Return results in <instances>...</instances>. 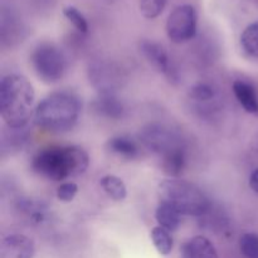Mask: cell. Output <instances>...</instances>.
I'll return each instance as SVG.
<instances>
[{"instance_id": "d6986e66", "label": "cell", "mask_w": 258, "mask_h": 258, "mask_svg": "<svg viewBox=\"0 0 258 258\" xmlns=\"http://www.w3.org/2000/svg\"><path fill=\"white\" fill-rule=\"evenodd\" d=\"M171 232L166 231L165 228L160 226H156L151 229L150 238L153 242L154 247L156 248L159 254L161 256H169L173 251L174 241L171 237Z\"/></svg>"}, {"instance_id": "52a82bcc", "label": "cell", "mask_w": 258, "mask_h": 258, "mask_svg": "<svg viewBox=\"0 0 258 258\" xmlns=\"http://www.w3.org/2000/svg\"><path fill=\"white\" fill-rule=\"evenodd\" d=\"M197 12L193 5L183 4L176 7L166 20V34L176 44L186 43L196 37Z\"/></svg>"}, {"instance_id": "4fadbf2b", "label": "cell", "mask_w": 258, "mask_h": 258, "mask_svg": "<svg viewBox=\"0 0 258 258\" xmlns=\"http://www.w3.org/2000/svg\"><path fill=\"white\" fill-rule=\"evenodd\" d=\"M106 148L110 153L120 156L122 159H135L139 154V148L135 141L128 136H115L111 138L106 144Z\"/></svg>"}, {"instance_id": "3957f363", "label": "cell", "mask_w": 258, "mask_h": 258, "mask_svg": "<svg viewBox=\"0 0 258 258\" xmlns=\"http://www.w3.org/2000/svg\"><path fill=\"white\" fill-rule=\"evenodd\" d=\"M81 113V103L76 96L57 92L43 98L34 110L38 127L50 133H66L75 127Z\"/></svg>"}, {"instance_id": "e0dca14e", "label": "cell", "mask_w": 258, "mask_h": 258, "mask_svg": "<svg viewBox=\"0 0 258 258\" xmlns=\"http://www.w3.org/2000/svg\"><path fill=\"white\" fill-rule=\"evenodd\" d=\"M161 168L164 173L169 176L180 175L185 168V149H178L173 153L161 158Z\"/></svg>"}, {"instance_id": "4316f807", "label": "cell", "mask_w": 258, "mask_h": 258, "mask_svg": "<svg viewBox=\"0 0 258 258\" xmlns=\"http://www.w3.org/2000/svg\"><path fill=\"white\" fill-rule=\"evenodd\" d=\"M257 148H258V139H257Z\"/></svg>"}, {"instance_id": "484cf974", "label": "cell", "mask_w": 258, "mask_h": 258, "mask_svg": "<svg viewBox=\"0 0 258 258\" xmlns=\"http://www.w3.org/2000/svg\"><path fill=\"white\" fill-rule=\"evenodd\" d=\"M249 188L258 194V168L253 173L251 174V178H249Z\"/></svg>"}, {"instance_id": "ac0fdd59", "label": "cell", "mask_w": 258, "mask_h": 258, "mask_svg": "<svg viewBox=\"0 0 258 258\" xmlns=\"http://www.w3.org/2000/svg\"><path fill=\"white\" fill-rule=\"evenodd\" d=\"M101 188L111 199L121 202L127 197V188L121 178L116 175H105L100 181Z\"/></svg>"}, {"instance_id": "6da1fadb", "label": "cell", "mask_w": 258, "mask_h": 258, "mask_svg": "<svg viewBox=\"0 0 258 258\" xmlns=\"http://www.w3.org/2000/svg\"><path fill=\"white\" fill-rule=\"evenodd\" d=\"M90 156L80 146H55L39 151L32 160V169L42 178L62 181L86 173Z\"/></svg>"}, {"instance_id": "30bf717a", "label": "cell", "mask_w": 258, "mask_h": 258, "mask_svg": "<svg viewBox=\"0 0 258 258\" xmlns=\"http://www.w3.org/2000/svg\"><path fill=\"white\" fill-rule=\"evenodd\" d=\"M92 110L96 115L108 120H121L125 113L122 102L113 93H100L92 102Z\"/></svg>"}, {"instance_id": "7c38bea8", "label": "cell", "mask_w": 258, "mask_h": 258, "mask_svg": "<svg viewBox=\"0 0 258 258\" xmlns=\"http://www.w3.org/2000/svg\"><path fill=\"white\" fill-rule=\"evenodd\" d=\"M232 88H233L237 101L246 112L252 113V115L258 113V92L254 86L246 81L237 80L233 82Z\"/></svg>"}, {"instance_id": "ba28073f", "label": "cell", "mask_w": 258, "mask_h": 258, "mask_svg": "<svg viewBox=\"0 0 258 258\" xmlns=\"http://www.w3.org/2000/svg\"><path fill=\"white\" fill-rule=\"evenodd\" d=\"M139 52L145 58L146 62L153 66L158 72L163 73L170 81L178 80L176 70L174 68L170 57L163 45L153 40L144 39L139 43Z\"/></svg>"}, {"instance_id": "ffe728a7", "label": "cell", "mask_w": 258, "mask_h": 258, "mask_svg": "<svg viewBox=\"0 0 258 258\" xmlns=\"http://www.w3.org/2000/svg\"><path fill=\"white\" fill-rule=\"evenodd\" d=\"M241 45L249 57L258 59V20L244 28L241 35Z\"/></svg>"}, {"instance_id": "2e32d148", "label": "cell", "mask_w": 258, "mask_h": 258, "mask_svg": "<svg viewBox=\"0 0 258 258\" xmlns=\"http://www.w3.org/2000/svg\"><path fill=\"white\" fill-rule=\"evenodd\" d=\"M27 140H28L27 127H22V128L8 127L7 130L3 131L2 134L3 153L9 151V153L12 154L13 151L22 150L23 146H24L25 143H27Z\"/></svg>"}, {"instance_id": "9c48e42d", "label": "cell", "mask_w": 258, "mask_h": 258, "mask_svg": "<svg viewBox=\"0 0 258 258\" xmlns=\"http://www.w3.org/2000/svg\"><path fill=\"white\" fill-rule=\"evenodd\" d=\"M35 244L24 234H9L0 243V258H34Z\"/></svg>"}, {"instance_id": "5bb4252c", "label": "cell", "mask_w": 258, "mask_h": 258, "mask_svg": "<svg viewBox=\"0 0 258 258\" xmlns=\"http://www.w3.org/2000/svg\"><path fill=\"white\" fill-rule=\"evenodd\" d=\"M18 211L32 224H40L47 217L48 207L43 202L35 199H20Z\"/></svg>"}, {"instance_id": "7a4b0ae2", "label": "cell", "mask_w": 258, "mask_h": 258, "mask_svg": "<svg viewBox=\"0 0 258 258\" xmlns=\"http://www.w3.org/2000/svg\"><path fill=\"white\" fill-rule=\"evenodd\" d=\"M35 92L22 75H7L0 82V115L8 127H27L33 115Z\"/></svg>"}, {"instance_id": "8fae6325", "label": "cell", "mask_w": 258, "mask_h": 258, "mask_svg": "<svg viewBox=\"0 0 258 258\" xmlns=\"http://www.w3.org/2000/svg\"><path fill=\"white\" fill-rule=\"evenodd\" d=\"M181 258H219L213 243L203 236H196L184 243Z\"/></svg>"}, {"instance_id": "5b68a950", "label": "cell", "mask_w": 258, "mask_h": 258, "mask_svg": "<svg viewBox=\"0 0 258 258\" xmlns=\"http://www.w3.org/2000/svg\"><path fill=\"white\" fill-rule=\"evenodd\" d=\"M30 63L35 75L44 83H57L67 71V59L62 50L54 44L44 43L32 53Z\"/></svg>"}, {"instance_id": "277c9868", "label": "cell", "mask_w": 258, "mask_h": 258, "mask_svg": "<svg viewBox=\"0 0 258 258\" xmlns=\"http://www.w3.org/2000/svg\"><path fill=\"white\" fill-rule=\"evenodd\" d=\"M160 202L170 204L184 216H203L208 212L209 199L197 185L186 180L166 179L159 184Z\"/></svg>"}, {"instance_id": "9a60e30c", "label": "cell", "mask_w": 258, "mask_h": 258, "mask_svg": "<svg viewBox=\"0 0 258 258\" xmlns=\"http://www.w3.org/2000/svg\"><path fill=\"white\" fill-rule=\"evenodd\" d=\"M181 214L174 207L165 202H160L155 212V219L158 226L163 227L169 232H175L180 226Z\"/></svg>"}, {"instance_id": "8992f818", "label": "cell", "mask_w": 258, "mask_h": 258, "mask_svg": "<svg viewBox=\"0 0 258 258\" xmlns=\"http://www.w3.org/2000/svg\"><path fill=\"white\" fill-rule=\"evenodd\" d=\"M139 139L148 150L158 154L160 158L184 148L181 139L161 123H149L140 131Z\"/></svg>"}, {"instance_id": "44dd1931", "label": "cell", "mask_w": 258, "mask_h": 258, "mask_svg": "<svg viewBox=\"0 0 258 258\" xmlns=\"http://www.w3.org/2000/svg\"><path fill=\"white\" fill-rule=\"evenodd\" d=\"M168 0H139V9L146 19L158 18L165 9Z\"/></svg>"}, {"instance_id": "603a6c76", "label": "cell", "mask_w": 258, "mask_h": 258, "mask_svg": "<svg viewBox=\"0 0 258 258\" xmlns=\"http://www.w3.org/2000/svg\"><path fill=\"white\" fill-rule=\"evenodd\" d=\"M239 248L244 258H258V234L244 233L239 239Z\"/></svg>"}, {"instance_id": "7402d4cb", "label": "cell", "mask_w": 258, "mask_h": 258, "mask_svg": "<svg viewBox=\"0 0 258 258\" xmlns=\"http://www.w3.org/2000/svg\"><path fill=\"white\" fill-rule=\"evenodd\" d=\"M63 14L67 18L68 22L81 33H87L88 32V22L85 18V15L80 12L76 7L73 5H67L63 8Z\"/></svg>"}, {"instance_id": "d4e9b609", "label": "cell", "mask_w": 258, "mask_h": 258, "mask_svg": "<svg viewBox=\"0 0 258 258\" xmlns=\"http://www.w3.org/2000/svg\"><path fill=\"white\" fill-rule=\"evenodd\" d=\"M78 191L77 184L75 183H63L57 189V198L63 203H70L75 199Z\"/></svg>"}, {"instance_id": "cb8c5ba5", "label": "cell", "mask_w": 258, "mask_h": 258, "mask_svg": "<svg viewBox=\"0 0 258 258\" xmlns=\"http://www.w3.org/2000/svg\"><path fill=\"white\" fill-rule=\"evenodd\" d=\"M189 96L191 100L198 101V102H207L214 97V90L208 83H197L190 88Z\"/></svg>"}]
</instances>
